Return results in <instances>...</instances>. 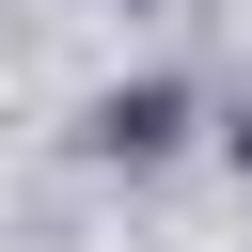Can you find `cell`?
Returning <instances> with one entry per match:
<instances>
[{"label":"cell","mask_w":252,"mask_h":252,"mask_svg":"<svg viewBox=\"0 0 252 252\" xmlns=\"http://www.w3.org/2000/svg\"><path fill=\"white\" fill-rule=\"evenodd\" d=\"M94 142H110V158H173V142H189V79H126V94L94 110Z\"/></svg>","instance_id":"obj_1"}]
</instances>
